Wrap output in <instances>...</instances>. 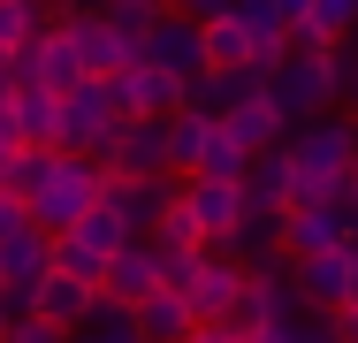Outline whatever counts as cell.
<instances>
[{
    "label": "cell",
    "instance_id": "obj_1",
    "mask_svg": "<svg viewBox=\"0 0 358 343\" xmlns=\"http://www.w3.org/2000/svg\"><path fill=\"white\" fill-rule=\"evenodd\" d=\"M122 84L115 76H76L69 92H62V145L76 153H92V160H107L115 153V130H122Z\"/></svg>",
    "mask_w": 358,
    "mask_h": 343
},
{
    "label": "cell",
    "instance_id": "obj_2",
    "mask_svg": "<svg viewBox=\"0 0 358 343\" xmlns=\"http://www.w3.org/2000/svg\"><path fill=\"white\" fill-rule=\"evenodd\" d=\"M267 99L282 107L289 122H313V115H328L343 92H336V62H328V46H289L282 62L267 69Z\"/></svg>",
    "mask_w": 358,
    "mask_h": 343
},
{
    "label": "cell",
    "instance_id": "obj_3",
    "mask_svg": "<svg viewBox=\"0 0 358 343\" xmlns=\"http://www.w3.org/2000/svg\"><path fill=\"white\" fill-rule=\"evenodd\" d=\"M99 191H107V160L62 145V153H54V176L31 191V221H46V229H76V214L99 199Z\"/></svg>",
    "mask_w": 358,
    "mask_h": 343
},
{
    "label": "cell",
    "instance_id": "obj_4",
    "mask_svg": "<svg viewBox=\"0 0 358 343\" xmlns=\"http://www.w3.org/2000/svg\"><path fill=\"white\" fill-rule=\"evenodd\" d=\"M145 62H160V69H176L183 84L206 69V23L191 15V8H160L152 15V31H145Z\"/></svg>",
    "mask_w": 358,
    "mask_h": 343
},
{
    "label": "cell",
    "instance_id": "obj_5",
    "mask_svg": "<svg viewBox=\"0 0 358 343\" xmlns=\"http://www.w3.org/2000/svg\"><path fill=\"white\" fill-rule=\"evenodd\" d=\"M289 282L305 305L343 313L351 305V244H320V252H289Z\"/></svg>",
    "mask_w": 358,
    "mask_h": 343
},
{
    "label": "cell",
    "instance_id": "obj_6",
    "mask_svg": "<svg viewBox=\"0 0 358 343\" xmlns=\"http://www.w3.org/2000/svg\"><path fill=\"white\" fill-rule=\"evenodd\" d=\"M69 38H76V54H84V69H92V76H115L122 62H138V46L115 31V15H107L99 0L69 8Z\"/></svg>",
    "mask_w": 358,
    "mask_h": 343
},
{
    "label": "cell",
    "instance_id": "obj_7",
    "mask_svg": "<svg viewBox=\"0 0 358 343\" xmlns=\"http://www.w3.org/2000/svg\"><path fill=\"white\" fill-rule=\"evenodd\" d=\"M107 168H122V176H176L168 168V115H122Z\"/></svg>",
    "mask_w": 358,
    "mask_h": 343
},
{
    "label": "cell",
    "instance_id": "obj_8",
    "mask_svg": "<svg viewBox=\"0 0 358 343\" xmlns=\"http://www.w3.org/2000/svg\"><path fill=\"white\" fill-rule=\"evenodd\" d=\"M183 206H191L199 237H229L244 221V176H183Z\"/></svg>",
    "mask_w": 358,
    "mask_h": 343
},
{
    "label": "cell",
    "instance_id": "obj_9",
    "mask_svg": "<svg viewBox=\"0 0 358 343\" xmlns=\"http://www.w3.org/2000/svg\"><path fill=\"white\" fill-rule=\"evenodd\" d=\"M115 84H122V107H130V115H176V107H183V76L160 69V62H145V54L115 69Z\"/></svg>",
    "mask_w": 358,
    "mask_h": 343
},
{
    "label": "cell",
    "instance_id": "obj_10",
    "mask_svg": "<svg viewBox=\"0 0 358 343\" xmlns=\"http://www.w3.org/2000/svg\"><path fill=\"white\" fill-rule=\"evenodd\" d=\"M15 145H62V92H46V84H15V99H8V115H0Z\"/></svg>",
    "mask_w": 358,
    "mask_h": 343
},
{
    "label": "cell",
    "instance_id": "obj_11",
    "mask_svg": "<svg viewBox=\"0 0 358 343\" xmlns=\"http://www.w3.org/2000/svg\"><path fill=\"white\" fill-rule=\"evenodd\" d=\"M176 191H183V176H122V168H107V199L122 206L138 229H152V221L176 206Z\"/></svg>",
    "mask_w": 358,
    "mask_h": 343
},
{
    "label": "cell",
    "instance_id": "obj_12",
    "mask_svg": "<svg viewBox=\"0 0 358 343\" xmlns=\"http://www.w3.org/2000/svg\"><path fill=\"white\" fill-rule=\"evenodd\" d=\"M99 290H115V298H130V305L160 290V252H152V237H145V229L130 237V244H115V252H107V282H99Z\"/></svg>",
    "mask_w": 358,
    "mask_h": 343
},
{
    "label": "cell",
    "instance_id": "obj_13",
    "mask_svg": "<svg viewBox=\"0 0 358 343\" xmlns=\"http://www.w3.org/2000/svg\"><path fill=\"white\" fill-rule=\"evenodd\" d=\"M46 267H54V229L46 221H23V229L0 237V282H38Z\"/></svg>",
    "mask_w": 358,
    "mask_h": 343
},
{
    "label": "cell",
    "instance_id": "obj_14",
    "mask_svg": "<svg viewBox=\"0 0 358 343\" xmlns=\"http://www.w3.org/2000/svg\"><path fill=\"white\" fill-rule=\"evenodd\" d=\"M69 336H84V343H145V328H138V305H130V298L99 290V298L76 313V328H69Z\"/></svg>",
    "mask_w": 358,
    "mask_h": 343
},
{
    "label": "cell",
    "instance_id": "obj_15",
    "mask_svg": "<svg viewBox=\"0 0 358 343\" xmlns=\"http://www.w3.org/2000/svg\"><path fill=\"white\" fill-rule=\"evenodd\" d=\"M236 290H244V260H229V252H206V260H199V274L183 282V305L206 321V313H221Z\"/></svg>",
    "mask_w": 358,
    "mask_h": 343
},
{
    "label": "cell",
    "instance_id": "obj_16",
    "mask_svg": "<svg viewBox=\"0 0 358 343\" xmlns=\"http://www.w3.org/2000/svg\"><path fill=\"white\" fill-rule=\"evenodd\" d=\"M244 206H289V145H259L244 160Z\"/></svg>",
    "mask_w": 358,
    "mask_h": 343
},
{
    "label": "cell",
    "instance_id": "obj_17",
    "mask_svg": "<svg viewBox=\"0 0 358 343\" xmlns=\"http://www.w3.org/2000/svg\"><path fill=\"white\" fill-rule=\"evenodd\" d=\"M191 305H183V290H152V298H138V328H145V343H176V336H191Z\"/></svg>",
    "mask_w": 358,
    "mask_h": 343
},
{
    "label": "cell",
    "instance_id": "obj_18",
    "mask_svg": "<svg viewBox=\"0 0 358 343\" xmlns=\"http://www.w3.org/2000/svg\"><path fill=\"white\" fill-rule=\"evenodd\" d=\"M221 122H229L236 137H244L252 153H259V145H282V137H289V115L275 107V99H267V92H259V99H236V107H229Z\"/></svg>",
    "mask_w": 358,
    "mask_h": 343
},
{
    "label": "cell",
    "instance_id": "obj_19",
    "mask_svg": "<svg viewBox=\"0 0 358 343\" xmlns=\"http://www.w3.org/2000/svg\"><path fill=\"white\" fill-rule=\"evenodd\" d=\"M206 130H214V115H206V107H191V99L168 115V168H176V176H191V168H199Z\"/></svg>",
    "mask_w": 358,
    "mask_h": 343
},
{
    "label": "cell",
    "instance_id": "obj_20",
    "mask_svg": "<svg viewBox=\"0 0 358 343\" xmlns=\"http://www.w3.org/2000/svg\"><path fill=\"white\" fill-rule=\"evenodd\" d=\"M92 298H99V290H92V282H76V274H62V267L38 274V313H46V321H62V328H76V313H84Z\"/></svg>",
    "mask_w": 358,
    "mask_h": 343
},
{
    "label": "cell",
    "instance_id": "obj_21",
    "mask_svg": "<svg viewBox=\"0 0 358 343\" xmlns=\"http://www.w3.org/2000/svg\"><path fill=\"white\" fill-rule=\"evenodd\" d=\"M76 237H92L99 252H115V244H130V237H138V221H130L122 206H115L107 191H99V199L84 206V214H76Z\"/></svg>",
    "mask_w": 358,
    "mask_h": 343
},
{
    "label": "cell",
    "instance_id": "obj_22",
    "mask_svg": "<svg viewBox=\"0 0 358 343\" xmlns=\"http://www.w3.org/2000/svg\"><path fill=\"white\" fill-rule=\"evenodd\" d=\"M54 267H62V274H76V282H92V290H99V282H107V252H99L92 237H76V229H54Z\"/></svg>",
    "mask_w": 358,
    "mask_h": 343
},
{
    "label": "cell",
    "instance_id": "obj_23",
    "mask_svg": "<svg viewBox=\"0 0 358 343\" xmlns=\"http://www.w3.org/2000/svg\"><path fill=\"white\" fill-rule=\"evenodd\" d=\"M244 160H252V145H244V137H236V130L214 115V130H206V153H199V168H191V176H244Z\"/></svg>",
    "mask_w": 358,
    "mask_h": 343
},
{
    "label": "cell",
    "instance_id": "obj_24",
    "mask_svg": "<svg viewBox=\"0 0 358 343\" xmlns=\"http://www.w3.org/2000/svg\"><path fill=\"white\" fill-rule=\"evenodd\" d=\"M54 153H62V145H15V160H8V176H0V183H8L15 199H31V191L54 176Z\"/></svg>",
    "mask_w": 358,
    "mask_h": 343
},
{
    "label": "cell",
    "instance_id": "obj_25",
    "mask_svg": "<svg viewBox=\"0 0 358 343\" xmlns=\"http://www.w3.org/2000/svg\"><path fill=\"white\" fill-rule=\"evenodd\" d=\"M99 8L115 15V31H122V38L145 54V31H152V15H160V8H152V0H99Z\"/></svg>",
    "mask_w": 358,
    "mask_h": 343
},
{
    "label": "cell",
    "instance_id": "obj_26",
    "mask_svg": "<svg viewBox=\"0 0 358 343\" xmlns=\"http://www.w3.org/2000/svg\"><path fill=\"white\" fill-rule=\"evenodd\" d=\"M38 15H46V0H0V46H23L38 31Z\"/></svg>",
    "mask_w": 358,
    "mask_h": 343
},
{
    "label": "cell",
    "instance_id": "obj_27",
    "mask_svg": "<svg viewBox=\"0 0 358 343\" xmlns=\"http://www.w3.org/2000/svg\"><path fill=\"white\" fill-rule=\"evenodd\" d=\"M328 62H336V92L351 99V115H358V31H343V38L328 46Z\"/></svg>",
    "mask_w": 358,
    "mask_h": 343
},
{
    "label": "cell",
    "instance_id": "obj_28",
    "mask_svg": "<svg viewBox=\"0 0 358 343\" xmlns=\"http://www.w3.org/2000/svg\"><path fill=\"white\" fill-rule=\"evenodd\" d=\"M305 23H320L328 38H343V31H358V0H313Z\"/></svg>",
    "mask_w": 358,
    "mask_h": 343
},
{
    "label": "cell",
    "instance_id": "obj_29",
    "mask_svg": "<svg viewBox=\"0 0 358 343\" xmlns=\"http://www.w3.org/2000/svg\"><path fill=\"white\" fill-rule=\"evenodd\" d=\"M23 221H31V199H15V191L0 183V237H8V229H23Z\"/></svg>",
    "mask_w": 358,
    "mask_h": 343
},
{
    "label": "cell",
    "instance_id": "obj_30",
    "mask_svg": "<svg viewBox=\"0 0 358 343\" xmlns=\"http://www.w3.org/2000/svg\"><path fill=\"white\" fill-rule=\"evenodd\" d=\"M336 206H343V221H351V244H358V168L343 176V191H336Z\"/></svg>",
    "mask_w": 358,
    "mask_h": 343
},
{
    "label": "cell",
    "instance_id": "obj_31",
    "mask_svg": "<svg viewBox=\"0 0 358 343\" xmlns=\"http://www.w3.org/2000/svg\"><path fill=\"white\" fill-rule=\"evenodd\" d=\"M176 8H191V15H199V23H206V15H229V8H236V0H176Z\"/></svg>",
    "mask_w": 358,
    "mask_h": 343
},
{
    "label": "cell",
    "instance_id": "obj_32",
    "mask_svg": "<svg viewBox=\"0 0 358 343\" xmlns=\"http://www.w3.org/2000/svg\"><path fill=\"white\" fill-rule=\"evenodd\" d=\"M336 343H358V305H343V313H336Z\"/></svg>",
    "mask_w": 358,
    "mask_h": 343
},
{
    "label": "cell",
    "instance_id": "obj_33",
    "mask_svg": "<svg viewBox=\"0 0 358 343\" xmlns=\"http://www.w3.org/2000/svg\"><path fill=\"white\" fill-rule=\"evenodd\" d=\"M8 160H15V130L0 122V176H8Z\"/></svg>",
    "mask_w": 358,
    "mask_h": 343
},
{
    "label": "cell",
    "instance_id": "obj_34",
    "mask_svg": "<svg viewBox=\"0 0 358 343\" xmlns=\"http://www.w3.org/2000/svg\"><path fill=\"white\" fill-rule=\"evenodd\" d=\"M8 99H15V76H8V69H0V115H8Z\"/></svg>",
    "mask_w": 358,
    "mask_h": 343
},
{
    "label": "cell",
    "instance_id": "obj_35",
    "mask_svg": "<svg viewBox=\"0 0 358 343\" xmlns=\"http://www.w3.org/2000/svg\"><path fill=\"white\" fill-rule=\"evenodd\" d=\"M305 8H313V0H282V23H297V15H305Z\"/></svg>",
    "mask_w": 358,
    "mask_h": 343
},
{
    "label": "cell",
    "instance_id": "obj_36",
    "mask_svg": "<svg viewBox=\"0 0 358 343\" xmlns=\"http://www.w3.org/2000/svg\"><path fill=\"white\" fill-rule=\"evenodd\" d=\"M152 8H176V0H152Z\"/></svg>",
    "mask_w": 358,
    "mask_h": 343
}]
</instances>
